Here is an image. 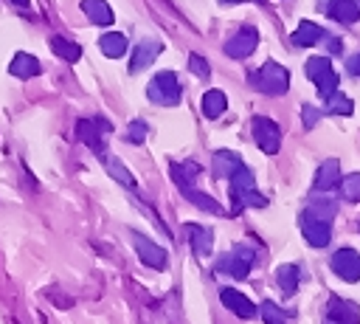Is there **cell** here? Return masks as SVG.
<instances>
[{
	"label": "cell",
	"instance_id": "6da1fadb",
	"mask_svg": "<svg viewBox=\"0 0 360 324\" xmlns=\"http://www.w3.org/2000/svg\"><path fill=\"white\" fill-rule=\"evenodd\" d=\"M335 214H338V203L326 200V197H312V203L301 211L298 225H301L304 239L312 248H323L332 239V220H335Z\"/></svg>",
	"mask_w": 360,
	"mask_h": 324
},
{
	"label": "cell",
	"instance_id": "7a4b0ae2",
	"mask_svg": "<svg viewBox=\"0 0 360 324\" xmlns=\"http://www.w3.org/2000/svg\"><path fill=\"white\" fill-rule=\"evenodd\" d=\"M231 211L239 214L245 208H264L267 206V197L262 192H256V180H253V172L248 166H239L233 175H231Z\"/></svg>",
	"mask_w": 360,
	"mask_h": 324
},
{
	"label": "cell",
	"instance_id": "3957f363",
	"mask_svg": "<svg viewBox=\"0 0 360 324\" xmlns=\"http://www.w3.org/2000/svg\"><path fill=\"white\" fill-rule=\"evenodd\" d=\"M250 85L259 90V93H264V96H281V93H287V87H290V70L284 68V65H278V62H264L259 70H253L250 73Z\"/></svg>",
	"mask_w": 360,
	"mask_h": 324
},
{
	"label": "cell",
	"instance_id": "277c9868",
	"mask_svg": "<svg viewBox=\"0 0 360 324\" xmlns=\"http://www.w3.org/2000/svg\"><path fill=\"white\" fill-rule=\"evenodd\" d=\"M146 96L149 101L155 104H163V107H174L180 101V79L174 70H160L152 76V82L146 85Z\"/></svg>",
	"mask_w": 360,
	"mask_h": 324
},
{
	"label": "cell",
	"instance_id": "5b68a950",
	"mask_svg": "<svg viewBox=\"0 0 360 324\" xmlns=\"http://www.w3.org/2000/svg\"><path fill=\"white\" fill-rule=\"evenodd\" d=\"M253 262H256V251H253L250 245L239 242V245H233L231 251H225V254L217 259V270H222V273H228V276H233V279H245V276L250 273Z\"/></svg>",
	"mask_w": 360,
	"mask_h": 324
},
{
	"label": "cell",
	"instance_id": "8992f818",
	"mask_svg": "<svg viewBox=\"0 0 360 324\" xmlns=\"http://www.w3.org/2000/svg\"><path fill=\"white\" fill-rule=\"evenodd\" d=\"M304 70H307V79L318 87V96H321V99H326L329 93L338 90V76H335V70H332L329 56H309Z\"/></svg>",
	"mask_w": 360,
	"mask_h": 324
},
{
	"label": "cell",
	"instance_id": "52a82bcc",
	"mask_svg": "<svg viewBox=\"0 0 360 324\" xmlns=\"http://www.w3.org/2000/svg\"><path fill=\"white\" fill-rule=\"evenodd\" d=\"M101 132H110V121H104V118H79V121H76V135H79V141H84L98 158L107 155V147H104Z\"/></svg>",
	"mask_w": 360,
	"mask_h": 324
},
{
	"label": "cell",
	"instance_id": "ba28073f",
	"mask_svg": "<svg viewBox=\"0 0 360 324\" xmlns=\"http://www.w3.org/2000/svg\"><path fill=\"white\" fill-rule=\"evenodd\" d=\"M250 130H253V141L259 144L262 152H267V155H276L278 152V147H281V130H278V124L273 118L256 116L250 121Z\"/></svg>",
	"mask_w": 360,
	"mask_h": 324
},
{
	"label": "cell",
	"instance_id": "9c48e42d",
	"mask_svg": "<svg viewBox=\"0 0 360 324\" xmlns=\"http://www.w3.org/2000/svg\"><path fill=\"white\" fill-rule=\"evenodd\" d=\"M329 268L343 282H357L360 279V254L354 248H338L329 259Z\"/></svg>",
	"mask_w": 360,
	"mask_h": 324
},
{
	"label": "cell",
	"instance_id": "30bf717a",
	"mask_svg": "<svg viewBox=\"0 0 360 324\" xmlns=\"http://www.w3.org/2000/svg\"><path fill=\"white\" fill-rule=\"evenodd\" d=\"M256 45H259V31L253 28V25H242L236 34H231V39L225 42V54L231 56V59H245V56H250L253 51H256Z\"/></svg>",
	"mask_w": 360,
	"mask_h": 324
},
{
	"label": "cell",
	"instance_id": "8fae6325",
	"mask_svg": "<svg viewBox=\"0 0 360 324\" xmlns=\"http://www.w3.org/2000/svg\"><path fill=\"white\" fill-rule=\"evenodd\" d=\"M132 242H135V251H138V256H141L143 265H149L155 270H163L166 268V251L158 242H152L149 237H143L138 231H132Z\"/></svg>",
	"mask_w": 360,
	"mask_h": 324
},
{
	"label": "cell",
	"instance_id": "7c38bea8",
	"mask_svg": "<svg viewBox=\"0 0 360 324\" xmlns=\"http://www.w3.org/2000/svg\"><path fill=\"white\" fill-rule=\"evenodd\" d=\"M326 318L332 324H360V307L349 299L340 296H329L326 301Z\"/></svg>",
	"mask_w": 360,
	"mask_h": 324
},
{
	"label": "cell",
	"instance_id": "4fadbf2b",
	"mask_svg": "<svg viewBox=\"0 0 360 324\" xmlns=\"http://www.w3.org/2000/svg\"><path fill=\"white\" fill-rule=\"evenodd\" d=\"M219 299H222V304H225L231 313H236L239 318H253V316L259 313V307H256L245 293H239L236 287H222V290H219Z\"/></svg>",
	"mask_w": 360,
	"mask_h": 324
},
{
	"label": "cell",
	"instance_id": "5bb4252c",
	"mask_svg": "<svg viewBox=\"0 0 360 324\" xmlns=\"http://www.w3.org/2000/svg\"><path fill=\"white\" fill-rule=\"evenodd\" d=\"M186 237H188V245L194 248L197 256H208L211 248H214V231L208 225H197V223H188L186 225Z\"/></svg>",
	"mask_w": 360,
	"mask_h": 324
},
{
	"label": "cell",
	"instance_id": "9a60e30c",
	"mask_svg": "<svg viewBox=\"0 0 360 324\" xmlns=\"http://www.w3.org/2000/svg\"><path fill=\"white\" fill-rule=\"evenodd\" d=\"M338 183H340V163L335 158H329L318 166V175L312 180V192H332Z\"/></svg>",
	"mask_w": 360,
	"mask_h": 324
},
{
	"label": "cell",
	"instance_id": "2e32d148",
	"mask_svg": "<svg viewBox=\"0 0 360 324\" xmlns=\"http://www.w3.org/2000/svg\"><path fill=\"white\" fill-rule=\"evenodd\" d=\"M163 51V45L158 42V39H146V42H141L135 51H132V62H129V73H138V70H143V68H149L155 59H158V54Z\"/></svg>",
	"mask_w": 360,
	"mask_h": 324
},
{
	"label": "cell",
	"instance_id": "e0dca14e",
	"mask_svg": "<svg viewBox=\"0 0 360 324\" xmlns=\"http://www.w3.org/2000/svg\"><path fill=\"white\" fill-rule=\"evenodd\" d=\"M39 70H42V68H39V59L31 56V54H25V51L14 54L11 62H8V73L17 76V79H31V76H37Z\"/></svg>",
	"mask_w": 360,
	"mask_h": 324
},
{
	"label": "cell",
	"instance_id": "ac0fdd59",
	"mask_svg": "<svg viewBox=\"0 0 360 324\" xmlns=\"http://www.w3.org/2000/svg\"><path fill=\"white\" fill-rule=\"evenodd\" d=\"M326 14H329L332 20H338V23L352 25V23L360 20V6H357V0H329Z\"/></svg>",
	"mask_w": 360,
	"mask_h": 324
},
{
	"label": "cell",
	"instance_id": "d6986e66",
	"mask_svg": "<svg viewBox=\"0 0 360 324\" xmlns=\"http://www.w3.org/2000/svg\"><path fill=\"white\" fill-rule=\"evenodd\" d=\"M242 166V158L231 149H217L214 152V177H231Z\"/></svg>",
	"mask_w": 360,
	"mask_h": 324
},
{
	"label": "cell",
	"instance_id": "ffe728a7",
	"mask_svg": "<svg viewBox=\"0 0 360 324\" xmlns=\"http://www.w3.org/2000/svg\"><path fill=\"white\" fill-rule=\"evenodd\" d=\"M326 37V31L318 25V23H312V20H304L298 28H295V34H292V42L298 45V48H307V45H315V42H321Z\"/></svg>",
	"mask_w": 360,
	"mask_h": 324
},
{
	"label": "cell",
	"instance_id": "44dd1931",
	"mask_svg": "<svg viewBox=\"0 0 360 324\" xmlns=\"http://www.w3.org/2000/svg\"><path fill=\"white\" fill-rule=\"evenodd\" d=\"M82 11L90 17L93 25H112V8L104 0H82Z\"/></svg>",
	"mask_w": 360,
	"mask_h": 324
},
{
	"label": "cell",
	"instance_id": "7402d4cb",
	"mask_svg": "<svg viewBox=\"0 0 360 324\" xmlns=\"http://www.w3.org/2000/svg\"><path fill=\"white\" fill-rule=\"evenodd\" d=\"M98 48H101V54H104V56L118 59V56H124V54H127L129 39H127L124 34H118V31H110V34H104V37L98 39Z\"/></svg>",
	"mask_w": 360,
	"mask_h": 324
},
{
	"label": "cell",
	"instance_id": "603a6c76",
	"mask_svg": "<svg viewBox=\"0 0 360 324\" xmlns=\"http://www.w3.org/2000/svg\"><path fill=\"white\" fill-rule=\"evenodd\" d=\"M276 282H278L284 296H292L298 290V282H301V268L298 265H281L276 270Z\"/></svg>",
	"mask_w": 360,
	"mask_h": 324
},
{
	"label": "cell",
	"instance_id": "cb8c5ba5",
	"mask_svg": "<svg viewBox=\"0 0 360 324\" xmlns=\"http://www.w3.org/2000/svg\"><path fill=\"white\" fill-rule=\"evenodd\" d=\"M225 107H228V99L222 90H217V87L205 90V96H202V116L205 118H219L225 113Z\"/></svg>",
	"mask_w": 360,
	"mask_h": 324
},
{
	"label": "cell",
	"instance_id": "d4e9b609",
	"mask_svg": "<svg viewBox=\"0 0 360 324\" xmlns=\"http://www.w3.org/2000/svg\"><path fill=\"white\" fill-rule=\"evenodd\" d=\"M48 45H51V51H53L56 56H62L65 62H79V56H82V48H79L76 42L59 37V34H53V37L48 39Z\"/></svg>",
	"mask_w": 360,
	"mask_h": 324
},
{
	"label": "cell",
	"instance_id": "484cf974",
	"mask_svg": "<svg viewBox=\"0 0 360 324\" xmlns=\"http://www.w3.org/2000/svg\"><path fill=\"white\" fill-rule=\"evenodd\" d=\"M183 194H186V200L188 203H194L197 208H202V211H211V214H222V206L214 200V197H208L205 192H200V189H194V186H188V189H180Z\"/></svg>",
	"mask_w": 360,
	"mask_h": 324
},
{
	"label": "cell",
	"instance_id": "4316f807",
	"mask_svg": "<svg viewBox=\"0 0 360 324\" xmlns=\"http://www.w3.org/2000/svg\"><path fill=\"white\" fill-rule=\"evenodd\" d=\"M352 110H354V104H352L349 96H343L338 90L326 96V113H332V116H352Z\"/></svg>",
	"mask_w": 360,
	"mask_h": 324
},
{
	"label": "cell",
	"instance_id": "83f0119b",
	"mask_svg": "<svg viewBox=\"0 0 360 324\" xmlns=\"http://www.w3.org/2000/svg\"><path fill=\"white\" fill-rule=\"evenodd\" d=\"M104 163H107V172L118 180V183H124L127 189H135V177L129 175V169L121 163V161H115V158H110V155H104Z\"/></svg>",
	"mask_w": 360,
	"mask_h": 324
},
{
	"label": "cell",
	"instance_id": "f1b7e54d",
	"mask_svg": "<svg viewBox=\"0 0 360 324\" xmlns=\"http://www.w3.org/2000/svg\"><path fill=\"white\" fill-rule=\"evenodd\" d=\"M340 194L352 203L360 200V172H349V175H340Z\"/></svg>",
	"mask_w": 360,
	"mask_h": 324
},
{
	"label": "cell",
	"instance_id": "f546056e",
	"mask_svg": "<svg viewBox=\"0 0 360 324\" xmlns=\"http://www.w3.org/2000/svg\"><path fill=\"white\" fill-rule=\"evenodd\" d=\"M259 316L264 318V324H287L284 310H281L276 301H270V299H264V301L259 304Z\"/></svg>",
	"mask_w": 360,
	"mask_h": 324
},
{
	"label": "cell",
	"instance_id": "4dcf8cb0",
	"mask_svg": "<svg viewBox=\"0 0 360 324\" xmlns=\"http://www.w3.org/2000/svg\"><path fill=\"white\" fill-rule=\"evenodd\" d=\"M146 132H149V124H146L143 118H135V121H129V127H127V141H129V144H143V141H146Z\"/></svg>",
	"mask_w": 360,
	"mask_h": 324
},
{
	"label": "cell",
	"instance_id": "1f68e13d",
	"mask_svg": "<svg viewBox=\"0 0 360 324\" xmlns=\"http://www.w3.org/2000/svg\"><path fill=\"white\" fill-rule=\"evenodd\" d=\"M188 68H191V70H194V73H197L200 79H205V76L211 73V68H208V62H205V59H202L200 54H191V56H188Z\"/></svg>",
	"mask_w": 360,
	"mask_h": 324
},
{
	"label": "cell",
	"instance_id": "d6a6232c",
	"mask_svg": "<svg viewBox=\"0 0 360 324\" xmlns=\"http://www.w3.org/2000/svg\"><path fill=\"white\" fill-rule=\"evenodd\" d=\"M301 118H304V130H312V127L318 124L321 113H318L312 104H304V107H301Z\"/></svg>",
	"mask_w": 360,
	"mask_h": 324
},
{
	"label": "cell",
	"instance_id": "836d02e7",
	"mask_svg": "<svg viewBox=\"0 0 360 324\" xmlns=\"http://www.w3.org/2000/svg\"><path fill=\"white\" fill-rule=\"evenodd\" d=\"M346 70H349L352 76H360V54H354V56L346 59Z\"/></svg>",
	"mask_w": 360,
	"mask_h": 324
},
{
	"label": "cell",
	"instance_id": "e575fe53",
	"mask_svg": "<svg viewBox=\"0 0 360 324\" xmlns=\"http://www.w3.org/2000/svg\"><path fill=\"white\" fill-rule=\"evenodd\" d=\"M323 42H326L329 54H340V51H343V42H340L338 37H323Z\"/></svg>",
	"mask_w": 360,
	"mask_h": 324
},
{
	"label": "cell",
	"instance_id": "d590c367",
	"mask_svg": "<svg viewBox=\"0 0 360 324\" xmlns=\"http://www.w3.org/2000/svg\"><path fill=\"white\" fill-rule=\"evenodd\" d=\"M11 3H17V6H28V0H11Z\"/></svg>",
	"mask_w": 360,
	"mask_h": 324
},
{
	"label": "cell",
	"instance_id": "8d00e7d4",
	"mask_svg": "<svg viewBox=\"0 0 360 324\" xmlns=\"http://www.w3.org/2000/svg\"><path fill=\"white\" fill-rule=\"evenodd\" d=\"M222 3H245V0H222Z\"/></svg>",
	"mask_w": 360,
	"mask_h": 324
},
{
	"label": "cell",
	"instance_id": "74e56055",
	"mask_svg": "<svg viewBox=\"0 0 360 324\" xmlns=\"http://www.w3.org/2000/svg\"><path fill=\"white\" fill-rule=\"evenodd\" d=\"M259 3H262V0H259Z\"/></svg>",
	"mask_w": 360,
	"mask_h": 324
}]
</instances>
